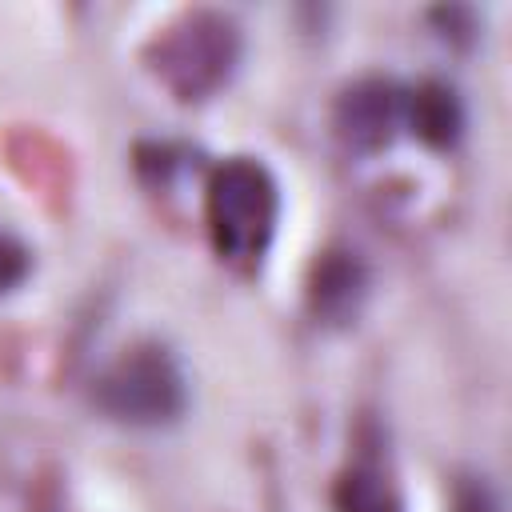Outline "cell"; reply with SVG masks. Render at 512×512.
<instances>
[{"label":"cell","instance_id":"1","mask_svg":"<svg viewBox=\"0 0 512 512\" xmlns=\"http://www.w3.org/2000/svg\"><path fill=\"white\" fill-rule=\"evenodd\" d=\"M280 220V184L252 160L232 156L208 180V232L220 256L252 264L268 252Z\"/></svg>","mask_w":512,"mask_h":512},{"label":"cell","instance_id":"2","mask_svg":"<svg viewBox=\"0 0 512 512\" xmlns=\"http://www.w3.org/2000/svg\"><path fill=\"white\" fill-rule=\"evenodd\" d=\"M96 404L124 424L156 428L184 412L188 388L184 372L160 344H132L108 372L96 380Z\"/></svg>","mask_w":512,"mask_h":512},{"label":"cell","instance_id":"3","mask_svg":"<svg viewBox=\"0 0 512 512\" xmlns=\"http://www.w3.org/2000/svg\"><path fill=\"white\" fill-rule=\"evenodd\" d=\"M236 60V28L228 16L216 12H196L188 20H180L172 28V36H164L160 44V76L184 96L196 100L204 92H212Z\"/></svg>","mask_w":512,"mask_h":512},{"label":"cell","instance_id":"4","mask_svg":"<svg viewBox=\"0 0 512 512\" xmlns=\"http://www.w3.org/2000/svg\"><path fill=\"white\" fill-rule=\"evenodd\" d=\"M400 116H404V96L388 80H360L336 104V132L348 148L372 152L392 140Z\"/></svg>","mask_w":512,"mask_h":512},{"label":"cell","instance_id":"5","mask_svg":"<svg viewBox=\"0 0 512 512\" xmlns=\"http://www.w3.org/2000/svg\"><path fill=\"white\" fill-rule=\"evenodd\" d=\"M364 292H368V272L352 252H324L316 260L308 296H312V312L320 320L348 324L360 312Z\"/></svg>","mask_w":512,"mask_h":512},{"label":"cell","instance_id":"6","mask_svg":"<svg viewBox=\"0 0 512 512\" xmlns=\"http://www.w3.org/2000/svg\"><path fill=\"white\" fill-rule=\"evenodd\" d=\"M404 116H408L412 132H416L424 144H432V148L452 144V140L460 136V128H464L460 100H456V92H452L448 84H440V80H428V84L412 88V92L404 96Z\"/></svg>","mask_w":512,"mask_h":512},{"label":"cell","instance_id":"7","mask_svg":"<svg viewBox=\"0 0 512 512\" xmlns=\"http://www.w3.org/2000/svg\"><path fill=\"white\" fill-rule=\"evenodd\" d=\"M336 512H404L400 492L376 468H348L332 488Z\"/></svg>","mask_w":512,"mask_h":512},{"label":"cell","instance_id":"8","mask_svg":"<svg viewBox=\"0 0 512 512\" xmlns=\"http://www.w3.org/2000/svg\"><path fill=\"white\" fill-rule=\"evenodd\" d=\"M28 268H32V252L12 232L0 228V292H12L28 276Z\"/></svg>","mask_w":512,"mask_h":512}]
</instances>
